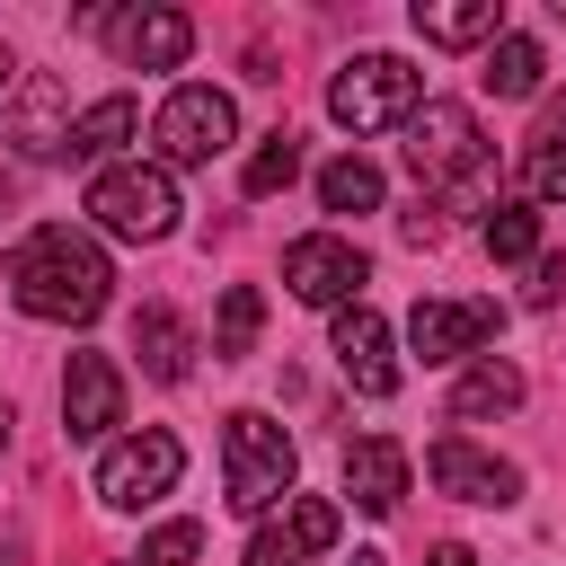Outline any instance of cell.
I'll use <instances>...</instances> for the list:
<instances>
[{
	"mask_svg": "<svg viewBox=\"0 0 566 566\" xmlns=\"http://www.w3.org/2000/svg\"><path fill=\"white\" fill-rule=\"evenodd\" d=\"M416 106H424V71L398 62V53H354V62L336 71V88H327V115H336L345 133H389V124H407Z\"/></svg>",
	"mask_w": 566,
	"mask_h": 566,
	"instance_id": "cell-3",
	"label": "cell"
},
{
	"mask_svg": "<svg viewBox=\"0 0 566 566\" xmlns=\"http://www.w3.org/2000/svg\"><path fill=\"white\" fill-rule=\"evenodd\" d=\"M230 133H239V106H230L221 88H203V80H186V88H168V106L150 115V142H159V168H212V159L230 150Z\"/></svg>",
	"mask_w": 566,
	"mask_h": 566,
	"instance_id": "cell-6",
	"label": "cell"
},
{
	"mask_svg": "<svg viewBox=\"0 0 566 566\" xmlns=\"http://www.w3.org/2000/svg\"><path fill=\"white\" fill-rule=\"evenodd\" d=\"M513 407H522V371L495 363V354H478L451 389V424H486V416H513Z\"/></svg>",
	"mask_w": 566,
	"mask_h": 566,
	"instance_id": "cell-19",
	"label": "cell"
},
{
	"mask_svg": "<svg viewBox=\"0 0 566 566\" xmlns=\"http://www.w3.org/2000/svg\"><path fill=\"white\" fill-rule=\"evenodd\" d=\"M327 354H336V371L363 389V398H389L398 389V354H389V318L371 310V301H354V310H336V327H327Z\"/></svg>",
	"mask_w": 566,
	"mask_h": 566,
	"instance_id": "cell-10",
	"label": "cell"
},
{
	"mask_svg": "<svg viewBox=\"0 0 566 566\" xmlns=\"http://www.w3.org/2000/svg\"><path fill=\"white\" fill-rule=\"evenodd\" d=\"M424 478H433L442 495H460V504H513V495H522V469L495 460V451H478L469 433H442V442L424 451Z\"/></svg>",
	"mask_w": 566,
	"mask_h": 566,
	"instance_id": "cell-11",
	"label": "cell"
},
{
	"mask_svg": "<svg viewBox=\"0 0 566 566\" xmlns=\"http://www.w3.org/2000/svg\"><path fill=\"white\" fill-rule=\"evenodd\" d=\"M0 283H9V301H18L27 318H53V327H88V318L115 301L106 248H97L88 230H71V221L27 230V239L0 256Z\"/></svg>",
	"mask_w": 566,
	"mask_h": 566,
	"instance_id": "cell-1",
	"label": "cell"
},
{
	"mask_svg": "<svg viewBox=\"0 0 566 566\" xmlns=\"http://www.w3.org/2000/svg\"><path fill=\"white\" fill-rule=\"evenodd\" d=\"M345 495H354L363 513H398V495H407V451H398L389 433H363V442L345 451Z\"/></svg>",
	"mask_w": 566,
	"mask_h": 566,
	"instance_id": "cell-16",
	"label": "cell"
},
{
	"mask_svg": "<svg viewBox=\"0 0 566 566\" xmlns=\"http://www.w3.org/2000/svg\"><path fill=\"white\" fill-rule=\"evenodd\" d=\"M203 557V522H159L142 539V566H195Z\"/></svg>",
	"mask_w": 566,
	"mask_h": 566,
	"instance_id": "cell-27",
	"label": "cell"
},
{
	"mask_svg": "<svg viewBox=\"0 0 566 566\" xmlns=\"http://www.w3.org/2000/svg\"><path fill=\"white\" fill-rule=\"evenodd\" d=\"M407 168H416L424 186H478V177H486V133H478V115L451 106V97H424V106L407 115Z\"/></svg>",
	"mask_w": 566,
	"mask_h": 566,
	"instance_id": "cell-5",
	"label": "cell"
},
{
	"mask_svg": "<svg viewBox=\"0 0 566 566\" xmlns=\"http://www.w3.org/2000/svg\"><path fill=\"white\" fill-rule=\"evenodd\" d=\"M478 80H486L495 97H539V80H548V53H539V35H513V27H504V35L486 44V71H478Z\"/></svg>",
	"mask_w": 566,
	"mask_h": 566,
	"instance_id": "cell-20",
	"label": "cell"
},
{
	"mask_svg": "<svg viewBox=\"0 0 566 566\" xmlns=\"http://www.w3.org/2000/svg\"><path fill=\"white\" fill-rule=\"evenodd\" d=\"M557 133H566V124H557Z\"/></svg>",
	"mask_w": 566,
	"mask_h": 566,
	"instance_id": "cell-33",
	"label": "cell"
},
{
	"mask_svg": "<svg viewBox=\"0 0 566 566\" xmlns=\"http://www.w3.org/2000/svg\"><path fill=\"white\" fill-rule=\"evenodd\" d=\"M336 531H345V513H336L327 495H292V513L248 539V566H310V557L336 548Z\"/></svg>",
	"mask_w": 566,
	"mask_h": 566,
	"instance_id": "cell-13",
	"label": "cell"
},
{
	"mask_svg": "<svg viewBox=\"0 0 566 566\" xmlns=\"http://www.w3.org/2000/svg\"><path fill=\"white\" fill-rule=\"evenodd\" d=\"M133 354H142L150 380H186L195 371V327L168 301H150V310H133Z\"/></svg>",
	"mask_w": 566,
	"mask_h": 566,
	"instance_id": "cell-17",
	"label": "cell"
},
{
	"mask_svg": "<svg viewBox=\"0 0 566 566\" xmlns=\"http://www.w3.org/2000/svg\"><path fill=\"white\" fill-rule=\"evenodd\" d=\"M115 424H124V371L106 354H71V371H62V433L71 442H97Z\"/></svg>",
	"mask_w": 566,
	"mask_h": 566,
	"instance_id": "cell-12",
	"label": "cell"
},
{
	"mask_svg": "<svg viewBox=\"0 0 566 566\" xmlns=\"http://www.w3.org/2000/svg\"><path fill=\"white\" fill-rule=\"evenodd\" d=\"M133 133H142V106H133V97H97V106L71 124V159H115Z\"/></svg>",
	"mask_w": 566,
	"mask_h": 566,
	"instance_id": "cell-21",
	"label": "cell"
},
{
	"mask_svg": "<svg viewBox=\"0 0 566 566\" xmlns=\"http://www.w3.org/2000/svg\"><path fill=\"white\" fill-rule=\"evenodd\" d=\"M9 71H18V62H9V53H0V88H9Z\"/></svg>",
	"mask_w": 566,
	"mask_h": 566,
	"instance_id": "cell-31",
	"label": "cell"
},
{
	"mask_svg": "<svg viewBox=\"0 0 566 566\" xmlns=\"http://www.w3.org/2000/svg\"><path fill=\"white\" fill-rule=\"evenodd\" d=\"M478 239H486V256H504V265L539 256V203H522V195H513V203H495Z\"/></svg>",
	"mask_w": 566,
	"mask_h": 566,
	"instance_id": "cell-23",
	"label": "cell"
},
{
	"mask_svg": "<svg viewBox=\"0 0 566 566\" xmlns=\"http://www.w3.org/2000/svg\"><path fill=\"white\" fill-rule=\"evenodd\" d=\"M256 327H265V292L256 283H230L221 292V318H212V354H248Z\"/></svg>",
	"mask_w": 566,
	"mask_h": 566,
	"instance_id": "cell-24",
	"label": "cell"
},
{
	"mask_svg": "<svg viewBox=\"0 0 566 566\" xmlns=\"http://www.w3.org/2000/svg\"><path fill=\"white\" fill-rule=\"evenodd\" d=\"M283 283H292V301H310V310H354V301H363V283H371V265H363V248H354V239L310 230V239H292V248H283Z\"/></svg>",
	"mask_w": 566,
	"mask_h": 566,
	"instance_id": "cell-8",
	"label": "cell"
},
{
	"mask_svg": "<svg viewBox=\"0 0 566 566\" xmlns=\"http://www.w3.org/2000/svg\"><path fill=\"white\" fill-rule=\"evenodd\" d=\"M177 177L159 168V159H115V168H97L88 177V221L106 230V239H168L177 230Z\"/></svg>",
	"mask_w": 566,
	"mask_h": 566,
	"instance_id": "cell-2",
	"label": "cell"
},
{
	"mask_svg": "<svg viewBox=\"0 0 566 566\" xmlns=\"http://www.w3.org/2000/svg\"><path fill=\"white\" fill-rule=\"evenodd\" d=\"M292 177H301V142H292V133H265V142H256V159H248V177H239V186H248V195H283V186H292Z\"/></svg>",
	"mask_w": 566,
	"mask_h": 566,
	"instance_id": "cell-26",
	"label": "cell"
},
{
	"mask_svg": "<svg viewBox=\"0 0 566 566\" xmlns=\"http://www.w3.org/2000/svg\"><path fill=\"white\" fill-rule=\"evenodd\" d=\"M557 292H566V265H557V256H539V265H531V301H539V310H548V301H557Z\"/></svg>",
	"mask_w": 566,
	"mask_h": 566,
	"instance_id": "cell-28",
	"label": "cell"
},
{
	"mask_svg": "<svg viewBox=\"0 0 566 566\" xmlns=\"http://www.w3.org/2000/svg\"><path fill=\"white\" fill-rule=\"evenodd\" d=\"M495 327H504L495 301H416L407 345H416V363H460V354L495 345Z\"/></svg>",
	"mask_w": 566,
	"mask_h": 566,
	"instance_id": "cell-9",
	"label": "cell"
},
{
	"mask_svg": "<svg viewBox=\"0 0 566 566\" xmlns=\"http://www.w3.org/2000/svg\"><path fill=\"white\" fill-rule=\"evenodd\" d=\"M0 451H9V407H0Z\"/></svg>",
	"mask_w": 566,
	"mask_h": 566,
	"instance_id": "cell-32",
	"label": "cell"
},
{
	"mask_svg": "<svg viewBox=\"0 0 566 566\" xmlns=\"http://www.w3.org/2000/svg\"><path fill=\"white\" fill-rule=\"evenodd\" d=\"M522 203H566V133H539L522 159Z\"/></svg>",
	"mask_w": 566,
	"mask_h": 566,
	"instance_id": "cell-25",
	"label": "cell"
},
{
	"mask_svg": "<svg viewBox=\"0 0 566 566\" xmlns=\"http://www.w3.org/2000/svg\"><path fill=\"white\" fill-rule=\"evenodd\" d=\"M71 124L80 115H62V80H27V97H18V124H9V142H18V159H71Z\"/></svg>",
	"mask_w": 566,
	"mask_h": 566,
	"instance_id": "cell-15",
	"label": "cell"
},
{
	"mask_svg": "<svg viewBox=\"0 0 566 566\" xmlns=\"http://www.w3.org/2000/svg\"><path fill=\"white\" fill-rule=\"evenodd\" d=\"M354 566H389V557H380V548H354Z\"/></svg>",
	"mask_w": 566,
	"mask_h": 566,
	"instance_id": "cell-30",
	"label": "cell"
},
{
	"mask_svg": "<svg viewBox=\"0 0 566 566\" xmlns=\"http://www.w3.org/2000/svg\"><path fill=\"white\" fill-rule=\"evenodd\" d=\"M424 566H478V557H469V548H460V539H442V548H433V557H424Z\"/></svg>",
	"mask_w": 566,
	"mask_h": 566,
	"instance_id": "cell-29",
	"label": "cell"
},
{
	"mask_svg": "<svg viewBox=\"0 0 566 566\" xmlns=\"http://www.w3.org/2000/svg\"><path fill=\"white\" fill-rule=\"evenodd\" d=\"M318 203H327V212H380V168H371L363 150L327 159V168H318Z\"/></svg>",
	"mask_w": 566,
	"mask_h": 566,
	"instance_id": "cell-22",
	"label": "cell"
},
{
	"mask_svg": "<svg viewBox=\"0 0 566 566\" xmlns=\"http://www.w3.org/2000/svg\"><path fill=\"white\" fill-rule=\"evenodd\" d=\"M221 478H230V513H265V504H283V495H292V433H283L274 416L239 407L230 433H221Z\"/></svg>",
	"mask_w": 566,
	"mask_h": 566,
	"instance_id": "cell-4",
	"label": "cell"
},
{
	"mask_svg": "<svg viewBox=\"0 0 566 566\" xmlns=\"http://www.w3.org/2000/svg\"><path fill=\"white\" fill-rule=\"evenodd\" d=\"M177 478H186V442H177L168 424H142V433H124V442L97 460V504L142 513V504H159Z\"/></svg>",
	"mask_w": 566,
	"mask_h": 566,
	"instance_id": "cell-7",
	"label": "cell"
},
{
	"mask_svg": "<svg viewBox=\"0 0 566 566\" xmlns=\"http://www.w3.org/2000/svg\"><path fill=\"white\" fill-rule=\"evenodd\" d=\"M115 53H124L133 71H177V62L195 53V18H186V9H133V18L115 27Z\"/></svg>",
	"mask_w": 566,
	"mask_h": 566,
	"instance_id": "cell-14",
	"label": "cell"
},
{
	"mask_svg": "<svg viewBox=\"0 0 566 566\" xmlns=\"http://www.w3.org/2000/svg\"><path fill=\"white\" fill-rule=\"evenodd\" d=\"M416 35L424 44H495L504 35V9L495 0H416Z\"/></svg>",
	"mask_w": 566,
	"mask_h": 566,
	"instance_id": "cell-18",
	"label": "cell"
}]
</instances>
